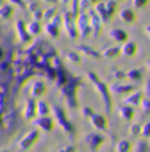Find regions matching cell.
<instances>
[{"label":"cell","instance_id":"24","mask_svg":"<svg viewBox=\"0 0 150 152\" xmlns=\"http://www.w3.org/2000/svg\"><path fill=\"white\" fill-rule=\"evenodd\" d=\"M148 68H150V61H148Z\"/></svg>","mask_w":150,"mask_h":152},{"label":"cell","instance_id":"1","mask_svg":"<svg viewBox=\"0 0 150 152\" xmlns=\"http://www.w3.org/2000/svg\"><path fill=\"white\" fill-rule=\"evenodd\" d=\"M22 73L16 64V47L11 31L0 22V145L7 143L20 127L18 91Z\"/></svg>","mask_w":150,"mask_h":152},{"label":"cell","instance_id":"14","mask_svg":"<svg viewBox=\"0 0 150 152\" xmlns=\"http://www.w3.org/2000/svg\"><path fill=\"white\" fill-rule=\"evenodd\" d=\"M141 109L145 111V115H150V97H146L145 100H141Z\"/></svg>","mask_w":150,"mask_h":152},{"label":"cell","instance_id":"20","mask_svg":"<svg viewBox=\"0 0 150 152\" xmlns=\"http://www.w3.org/2000/svg\"><path fill=\"white\" fill-rule=\"evenodd\" d=\"M145 148H146V143H143V141L136 145V150H145Z\"/></svg>","mask_w":150,"mask_h":152},{"label":"cell","instance_id":"9","mask_svg":"<svg viewBox=\"0 0 150 152\" xmlns=\"http://www.w3.org/2000/svg\"><path fill=\"white\" fill-rule=\"evenodd\" d=\"M141 99H143V91H134L132 95H129L127 99H125V104H130V106H134V104H141Z\"/></svg>","mask_w":150,"mask_h":152},{"label":"cell","instance_id":"13","mask_svg":"<svg viewBox=\"0 0 150 152\" xmlns=\"http://www.w3.org/2000/svg\"><path fill=\"white\" fill-rule=\"evenodd\" d=\"M130 147H132V145H130V141H129V140H122V141H118V143H116V147H114V148H116V150H120V152H127V150H130Z\"/></svg>","mask_w":150,"mask_h":152},{"label":"cell","instance_id":"22","mask_svg":"<svg viewBox=\"0 0 150 152\" xmlns=\"http://www.w3.org/2000/svg\"><path fill=\"white\" fill-rule=\"evenodd\" d=\"M145 31H146V32H148V36H150V25H148V27H146Z\"/></svg>","mask_w":150,"mask_h":152},{"label":"cell","instance_id":"23","mask_svg":"<svg viewBox=\"0 0 150 152\" xmlns=\"http://www.w3.org/2000/svg\"><path fill=\"white\" fill-rule=\"evenodd\" d=\"M90 2H93V4H97V2H98V0H90Z\"/></svg>","mask_w":150,"mask_h":152},{"label":"cell","instance_id":"12","mask_svg":"<svg viewBox=\"0 0 150 152\" xmlns=\"http://www.w3.org/2000/svg\"><path fill=\"white\" fill-rule=\"evenodd\" d=\"M120 54V48L118 47H109V48H106V50H102V56L104 57H114V56H118Z\"/></svg>","mask_w":150,"mask_h":152},{"label":"cell","instance_id":"16","mask_svg":"<svg viewBox=\"0 0 150 152\" xmlns=\"http://www.w3.org/2000/svg\"><path fill=\"white\" fill-rule=\"evenodd\" d=\"M141 134H143V136H146V138L150 136V122H146V124L141 127Z\"/></svg>","mask_w":150,"mask_h":152},{"label":"cell","instance_id":"17","mask_svg":"<svg viewBox=\"0 0 150 152\" xmlns=\"http://www.w3.org/2000/svg\"><path fill=\"white\" fill-rule=\"evenodd\" d=\"M132 4H134V7H145L146 4H148V0H132Z\"/></svg>","mask_w":150,"mask_h":152},{"label":"cell","instance_id":"4","mask_svg":"<svg viewBox=\"0 0 150 152\" xmlns=\"http://www.w3.org/2000/svg\"><path fill=\"white\" fill-rule=\"evenodd\" d=\"M122 54L123 56H127V57H134L136 54H138V45L134 43V41H125V45L122 47Z\"/></svg>","mask_w":150,"mask_h":152},{"label":"cell","instance_id":"18","mask_svg":"<svg viewBox=\"0 0 150 152\" xmlns=\"http://www.w3.org/2000/svg\"><path fill=\"white\" fill-rule=\"evenodd\" d=\"M129 132L130 134H138V132H141V125H138V124H134L130 129H129Z\"/></svg>","mask_w":150,"mask_h":152},{"label":"cell","instance_id":"15","mask_svg":"<svg viewBox=\"0 0 150 152\" xmlns=\"http://www.w3.org/2000/svg\"><path fill=\"white\" fill-rule=\"evenodd\" d=\"M7 16H11V7L4 6V9H0V18H7Z\"/></svg>","mask_w":150,"mask_h":152},{"label":"cell","instance_id":"7","mask_svg":"<svg viewBox=\"0 0 150 152\" xmlns=\"http://www.w3.org/2000/svg\"><path fill=\"white\" fill-rule=\"evenodd\" d=\"M127 79L132 81V83H139V81L143 79V70H141V68L129 70V72H127Z\"/></svg>","mask_w":150,"mask_h":152},{"label":"cell","instance_id":"6","mask_svg":"<svg viewBox=\"0 0 150 152\" xmlns=\"http://www.w3.org/2000/svg\"><path fill=\"white\" fill-rule=\"evenodd\" d=\"M91 125L95 129H98V131H106L107 129V120L104 116H100V115H93L91 116Z\"/></svg>","mask_w":150,"mask_h":152},{"label":"cell","instance_id":"10","mask_svg":"<svg viewBox=\"0 0 150 152\" xmlns=\"http://www.w3.org/2000/svg\"><path fill=\"white\" fill-rule=\"evenodd\" d=\"M120 18H122L123 22H127V23H134V22H136V13L130 11V9H123V11L120 13Z\"/></svg>","mask_w":150,"mask_h":152},{"label":"cell","instance_id":"11","mask_svg":"<svg viewBox=\"0 0 150 152\" xmlns=\"http://www.w3.org/2000/svg\"><path fill=\"white\" fill-rule=\"evenodd\" d=\"M102 141H104V138H102L100 134H91V136L88 138V147H90V148H98Z\"/></svg>","mask_w":150,"mask_h":152},{"label":"cell","instance_id":"8","mask_svg":"<svg viewBox=\"0 0 150 152\" xmlns=\"http://www.w3.org/2000/svg\"><path fill=\"white\" fill-rule=\"evenodd\" d=\"M134 86L132 84H114L113 86V91L118 93V95H123V93H132Z\"/></svg>","mask_w":150,"mask_h":152},{"label":"cell","instance_id":"21","mask_svg":"<svg viewBox=\"0 0 150 152\" xmlns=\"http://www.w3.org/2000/svg\"><path fill=\"white\" fill-rule=\"evenodd\" d=\"M82 113H84L86 116H93V115H95V113H93L91 109H88V107H86V109H82Z\"/></svg>","mask_w":150,"mask_h":152},{"label":"cell","instance_id":"3","mask_svg":"<svg viewBox=\"0 0 150 152\" xmlns=\"http://www.w3.org/2000/svg\"><path fill=\"white\" fill-rule=\"evenodd\" d=\"M109 36H111L116 43H125V41L129 39V36H127V32H125L123 29H111V31H109Z\"/></svg>","mask_w":150,"mask_h":152},{"label":"cell","instance_id":"2","mask_svg":"<svg viewBox=\"0 0 150 152\" xmlns=\"http://www.w3.org/2000/svg\"><path fill=\"white\" fill-rule=\"evenodd\" d=\"M97 11L100 13V20L102 22H109V16L114 13V2H107V4H98L97 6Z\"/></svg>","mask_w":150,"mask_h":152},{"label":"cell","instance_id":"5","mask_svg":"<svg viewBox=\"0 0 150 152\" xmlns=\"http://www.w3.org/2000/svg\"><path fill=\"white\" fill-rule=\"evenodd\" d=\"M118 113H120V116L123 118V120H130V118H134V109H132V106L130 104H122L120 107H118Z\"/></svg>","mask_w":150,"mask_h":152},{"label":"cell","instance_id":"19","mask_svg":"<svg viewBox=\"0 0 150 152\" xmlns=\"http://www.w3.org/2000/svg\"><path fill=\"white\" fill-rule=\"evenodd\" d=\"M145 95H146V97H150V81H146V83H145Z\"/></svg>","mask_w":150,"mask_h":152}]
</instances>
